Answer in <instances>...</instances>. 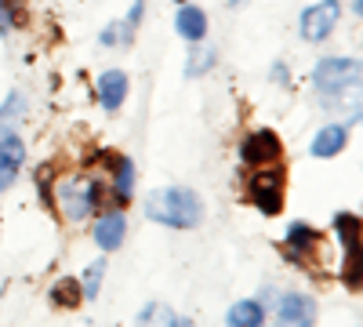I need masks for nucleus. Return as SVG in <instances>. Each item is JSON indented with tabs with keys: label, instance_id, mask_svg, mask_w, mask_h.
I'll use <instances>...</instances> for the list:
<instances>
[{
	"label": "nucleus",
	"instance_id": "393cba45",
	"mask_svg": "<svg viewBox=\"0 0 363 327\" xmlns=\"http://www.w3.org/2000/svg\"><path fill=\"white\" fill-rule=\"evenodd\" d=\"M233 4H240V0H233Z\"/></svg>",
	"mask_w": 363,
	"mask_h": 327
},
{
	"label": "nucleus",
	"instance_id": "2eb2a0df",
	"mask_svg": "<svg viewBox=\"0 0 363 327\" xmlns=\"http://www.w3.org/2000/svg\"><path fill=\"white\" fill-rule=\"evenodd\" d=\"M265 323V309L251 299L244 302H236L229 313H225V327H262Z\"/></svg>",
	"mask_w": 363,
	"mask_h": 327
},
{
	"label": "nucleus",
	"instance_id": "7ed1b4c3",
	"mask_svg": "<svg viewBox=\"0 0 363 327\" xmlns=\"http://www.w3.org/2000/svg\"><path fill=\"white\" fill-rule=\"evenodd\" d=\"M284 186H287L284 167H277V164L258 167V171L251 174V182H247L251 204L258 207L262 215H280V211H284Z\"/></svg>",
	"mask_w": 363,
	"mask_h": 327
},
{
	"label": "nucleus",
	"instance_id": "ddd939ff",
	"mask_svg": "<svg viewBox=\"0 0 363 327\" xmlns=\"http://www.w3.org/2000/svg\"><path fill=\"white\" fill-rule=\"evenodd\" d=\"M174 29H178L182 40L200 44V40L207 37V15H203L200 8L186 4V8H178V15H174Z\"/></svg>",
	"mask_w": 363,
	"mask_h": 327
},
{
	"label": "nucleus",
	"instance_id": "5701e85b",
	"mask_svg": "<svg viewBox=\"0 0 363 327\" xmlns=\"http://www.w3.org/2000/svg\"><path fill=\"white\" fill-rule=\"evenodd\" d=\"M272 80H277V84H287V70H284V62L272 66Z\"/></svg>",
	"mask_w": 363,
	"mask_h": 327
},
{
	"label": "nucleus",
	"instance_id": "b1692460",
	"mask_svg": "<svg viewBox=\"0 0 363 327\" xmlns=\"http://www.w3.org/2000/svg\"><path fill=\"white\" fill-rule=\"evenodd\" d=\"M167 327H193V323H189V320H182V316H174V313H171V320H167Z\"/></svg>",
	"mask_w": 363,
	"mask_h": 327
},
{
	"label": "nucleus",
	"instance_id": "423d86ee",
	"mask_svg": "<svg viewBox=\"0 0 363 327\" xmlns=\"http://www.w3.org/2000/svg\"><path fill=\"white\" fill-rule=\"evenodd\" d=\"M338 18H342L338 0H320V4L306 8V15H301V37L309 44H320V40L330 37V29L338 26Z\"/></svg>",
	"mask_w": 363,
	"mask_h": 327
},
{
	"label": "nucleus",
	"instance_id": "9d476101",
	"mask_svg": "<svg viewBox=\"0 0 363 327\" xmlns=\"http://www.w3.org/2000/svg\"><path fill=\"white\" fill-rule=\"evenodd\" d=\"M124 99H128V73L124 70H106L99 77V102L109 113H116L120 106H124Z\"/></svg>",
	"mask_w": 363,
	"mask_h": 327
},
{
	"label": "nucleus",
	"instance_id": "20e7f679",
	"mask_svg": "<svg viewBox=\"0 0 363 327\" xmlns=\"http://www.w3.org/2000/svg\"><path fill=\"white\" fill-rule=\"evenodd\" d=\"M313 84L323 95H342L359 84V62L356 58H323L313 70Z\"/></svg>",
	"mask_w": 363,
	"mask_h": 327
},
{
	"label": "nucleus",
	"instance_id": "9b49d317",
	"mask_svg": "<svg viewBox=\"0 0 363 327\" xmlns=\"http://www.w3.org/2000/svg\"><path fill=\"white\" fill-rule=\"evenodd\" d=\"M124 233H128V218L120 211H109L95 222V244L102 251H116L120 244H124Z\"/></svg>",
	"mask_w": 363,
	"mask_h": 327
},
{
	"label": "nucleus",
	"instance_id": "f8f14e48",
	"mask_svg": "<svg viewBox=\"0 0 363 327\" xmlns=\"http://www.w3.org/2000/svg\"><path fill=\"white\" fill-rule=\"evenodd\" d=\"M345 145H349V128H342V124H327V128L316 131V138H313L309 150H313V157L327 160V157H338Z\"/></svg>",
	"mask_w": 363,
	"mask_h": 327
},
{
	"label": "nucleus",
	"instance_id": "412c9836",
	"mask_svg": "<svg viewBox=\"0 0 363 327\" xmlns=\"http://www.w3.org/2000/svg\"><path fill=\"white\" fill-rule=\"evenodd\" d=\"M18 22H22V15L8 4V0H0V37H8Z\"/></svg>",
	"mask_w": 363,
	"mask_h": 327
},
{
	"label": "nucleus",
	"instance_id": "dca6fc26",
	"mask_svg": "<svg viewBox=\"0 0 363 327\" xmlns=\"http://www.w3.org/2000/svg\"><path fill=\"white\" fill-rule=\"evenodd\" d=\"M335 229L342 236V248H345L349 262H356V255H359V215H349V211L335 215Z\"/></svg>",
	"mask_w": 363,
	"mask_h": 327
},
{
	"label": "nucleus",
	"instance_id": "6ab92c4d",
	"mask_svg": "<svg viewBox=\"0 0 363 327\" xmlns=\"http://www.w3.org/2000/svg\"><path fill=\"white\" fill-rule=\"evenodd\" d=\"M102 273H106V262H91V265H87V273H84V280H80V291L87 294V299H95V294H99Z\"/></svg>",
	"mask_w": 363,
	"mask_h": 327
},
{
	"label": "nucleus",
	"instance_id": "1a4fd4ad",
	"mask_svg": "<svg viewBox=\"0 0 363 327\" xmlns=\"http://www.w3.org/2000/svg\"><path fill=\"white\" fill-rule=\"evenodd\" d=\"M142 11H145V0H135L131 11H128V18L106 26L99 40H102L106 48H128V44L135 40V29H138V22H142Z\"/></svg>",
	"mask_w": 363,
	"mask_h": 327
},
{
	"label": "nucleus",
	"instance_id": "aec40b11",
	"mask_svg": "<svg viewBox=\"0 0 363 327\" xmlns=\"http://www.w3.org/2000/svg\"><path fill=\"white\" fill-rule=\"evenodd\" d=\"M211 62H215V51H211V48H200V44H196V51H193V58H189L186 73H189V77H200L203 70H211Z\"/></svg>",
	"mask_w": 363,
	"mask_h": 327
},
{
	"label": "nucleus",
	"instance_id": "39448f33",
	"mask_svg": "<svg viewBox=\"0 0 363 327\" xmlns=\"http://www.w3.org/2000/svg\"><path fill=\"white\" fill-rule=\"evenodd\" d=\"M280 157H284V142H280V135H277V131H269V128L251 131L244 142H240V160L251 164V167L277 164Z\"/></svg>",
	"mask_w": 363,
	"mask_h": 327
},
{
	"label": "nucleus",
	"instance_id": "a878e982",
	"mask_svg": "<svg viewBox=\"0 0 363 327\" xmlns=\"http://www.w3.org/2000/svg\"><path fill=\"white\" fill-rule=\"evenodd\" d=\"M178 4H182V0H178Z\"/></svg>",
	"mask_w": 363,
	"mask_h": 327
},
{
	"label": "nucleus",
	"instance_id": "6e6552de",
	"mask_svg": "<svg viewBox=\"0 0 363 327\" xmlns=\"http://www.w3.org/2000/svg\"><path fill=\"white\" fill-rule=\"evenodd\" d=\"M316 323V302L309 294H284L280 299V327H313Z\"/></svg>",
	"mask_w": 363,
	"mask_h": 327
},
{
	"label": "nucleus",
	"instance_id": "f257e3e1",
	"mask_svg": "<svg viewBox=\"0 0 363 327\" xmlns=\"http://www.w3.org/2000/svg\"><path fill=\"white\" fill-rule=\"evenodd\" d=\"M145 215L160 226L193 229V226L203 222V200L186 186H167V189H157L145 200Z\"/></svg>",
	"mask_w": 363,
	"mask_h": 327
},
{
	"label": "nucleus",
	"instance_id": "f03ea898",
	"mask_svg": "<svg viewBox=\"0 0 363 327\" xmlns=\"http://www.w3.org/2000/svg\"><path fill=\"white\" fill-rule=\"evenodd\" d=\"M102 182L95 174H73L66 182L55 186V200H58V211H62L69 222H84L87 215L99 211L102 204Z\"/></svg>",
	"mask_w": 363,
	"mask_h": 327
},
{
	"label": "nucleus",
	"instance_id": "4be33fe9",
	"mask_svg": "<svg viewBox=\"0 0 363 327\" xmlns=\"http://www.w3.org/2000/svg\"><path fill=\"white\" fill-rule=\"evenodd\" d=\"M18 109H22V99H18V95H11V99H8V106L0 109V121H8V116H15Z\"/></svg>",
	"mask_w": 363,
	"mask_h": 327
},
{
	"label": "nucleus",
	"instance_id": "a211bd4d",
	"mask_svg": "<svg viewBox=\"0 0 363 327\" xmlns=\"http://www.w3.org/2000/svg\"><path fill=\"white\" fill-rule=\"evenodd\" d=\"M51 302H55V306H62V309H77V306L84 302V291H80V280H73V277H66V280H58V284L51 287Z\"/></svg>",
	"mask_w": 363,
	"mask_h": 327
},
{
	"label": "nucleus",
	"instance_id": "0eeeda50",
	"mask_svg": "<svg viewBox=\"0 0 363 327\" xmlns=\"http://www.w3.org/2000/svg\"><path fill=\"white\" fill-rule=\"evenodd\" d=\"M22 164H26V145H22V138L11 135V131L0 135V193H4L15 178H18Z\"/></svg>",
	"mask_w": 363,
	"mask_h": 327
},
{
	"label": "nucleus",
	"instance_id": "4468645a",
	"mask_svg": "<svg viewBox=\"0 0 363 327\" xmlns=\"http://www.w3.org/2000/svg\"><path fill=\"white\" fill-rule=\"evenodd\" d=\"M320 244H323V236H320V229H313V226H306V222H291V229H287V248H291V255L301 262L306 255H313V251H320Z\"/></svg>",
	"mask_w": 363,
	"mask_h": 327
},
{
	"label": "nucleus",
	"instance_id": "f3484780",
	"mask_svg": "<svg viewBox=\"0 0 363 327\" xmlns=\"http://www.w3.org/2000/svg\"><path fill=\"white\" fill-rule=\"evenodd\" d=\"M113 193H116V200L124 204V200H131V189H135V164L128 160V157H113Z\"/></svg>",
	"mask_w": 363,
	"mask_h": 327
}]
</instances>
